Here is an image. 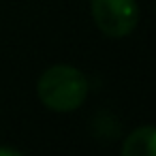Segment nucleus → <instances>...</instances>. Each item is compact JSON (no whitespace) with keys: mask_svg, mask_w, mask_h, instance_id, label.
Instances as JSON below:
<instances>
[{"mask_svg":"<svg viewBox=\"0 0 156 156\" xmlns=\"http://www.w3.org/2000/svg\"><path fill=\"white\" fill-rule=\"evenodd\" d=\"M90 92V81L83 71L71 64H54L45 69L37 81L39 101L58 113H69L79 109Z\"/></svg>","mask_w":156,"mask_h":156,"instance_id":"obj_1","label":"nucleus"},{"mask_svg":"<svg viewBox=\"0 0 156 156\" xmlns=\"http://www.w3.org/2000/svg\"><path fill=\"white\" fill-rule=\"evenodd\" d=\"M96 28L109 39L128 37L139 24L137 0H90Z\"/></svg>","mask_w":156,"mask_h":156,"instance_id":"obj_2","label":"nucleus"},{"mask_svg":"<svg viewBox=\"0 0 156 156\" xmlns=\"http://www.w3.org/2000/svg\"><path fill=\"white\" fill-rule=\"evenodd\" d=\"M122 154L124 156H156V128L147 124L133 130L122 145Z\"/></svg>","mask_w":156,"mask_h":156,"instance_id":"obj_3","label":"nucleus"},{"mask_svg":"<svg viewBox=\"0 0 156 156\" xmlns=\"http://www.w3.org/2000/svg\"><path fill=\"white\" fill-rule=\"evenodd\" d=\"M0 156H22V152L13 147H0Z\"/></svg>","mask_w":156,"mask_h":156,"instance_id":"obj_4","label":"nucleus"}]
</instances>
